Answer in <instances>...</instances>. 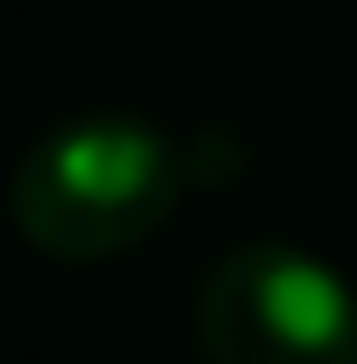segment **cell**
Returning <instances> with one entry per match:
<instances>
[{"instance_id": "7a4b0ae2", "label": "cell", "mask_w": 357, "mask_h": 364, "mask_svg": "<svg viewBox=\"0 0 357 364\" xmlns=\"http://www.w3.org/2000/svg\"><path fill=\"white\" fill-rule=\"evenodd\" d=\"M203 364H357V287L309 245L245 238L189 301Z\"/></svg>"}, {"instance_id": "6da1fadb", "label": "cell", "mask_w": 357, "mask_h": 364, "mask_svg": "<svg viewBox=\"0 0 357 364\" xmlns=\"http://www.w3.org/2000/svg\"><path fill=\"white\" fill-rule=\"evenodd\" d=\"M196 182L189 147L147 119L91 112L43 134L7 176V225L56 267H105L147 245Z\"/></svg>"}]
</instances>
